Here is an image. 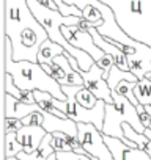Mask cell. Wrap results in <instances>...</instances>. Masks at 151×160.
<instances>
[{"instance_id":"9c48e42d","label":"cell","mask_w":151,"mask_h":160,"mask_svg":"<svg viewBox=\"0 0 151 160\" xmlns=\"http://www.w3.org/2000/svg\"><path fill=\"white\" fill-rule=\"evenodd\" d=\"M47 130L43 126H24L16 132L19 143L24 146V152H33L46 137Z\"/></svg>"},{"instance_id":"4fadbf2b","label":"cell","mask_w":151,"mask_h":160,"mask_svg":"<svg viewBox=\"0 0 151 160\" xmlns=\"http://www.w3.org/2000/svg\"><path fill=\"white\" fill-rule=\"evenodd\" d=\"M134 94L142 105H151V78L149 77L138 78V82L135 83V88H134Z\"/></svg>"},{"instance_id":"d4e9b609","label":"cell","mask_w":151,"mask_h":160,"mask_svg":"<svg viewBox=\"0 0 151 160\" xmlns=\"http://www.w3.org/2000/svg\"><path fill=\"white\" fill-rule=\"evenodd\" d=\"M91 27H95V25H93V24H91L90 21L84 19V18H82V21H81V22L77 24V28H79V30H84V32H88V30H90Z\"/></svg>"},{"instance_id":"e0dca14e","label":"cell","mask_w":151,"mask_h":160,"mask_svg":"<svg viewBox=\"0 0 151 160\" xmlns=\"http://www.w3.org/2000/svg\"><path fill=\"white\" fill-rule=\"evenodd\" d=\"M82 14H84V19L90 21L95 27H99V25L104 22L101 11H99L96 7H93V5H84V7H82Z\"/></svg>"},{"instance_id":"8992f818","label":"cell","mask_w":151,"mask_h":160,"mask_svg":"<svg viewBox=\"0 0 151 160\" xmlns=\"http://www.w3.org/2000/svg\"><path fill=\"white\" fill-rule=\"evenodd\" d=\"M82 77H84V87L88 88L98 99H102L106 101L107 104H112L113 102V98H112V88L109 87L107 83V78H104V72L102 69L96 64V61L93 63V66L88 69V71H84L81 72Z\"/></svg>"},{"instance_id":"52a82bcc","label":"cell","mask_w":151,"mask_h":160,"mask_svg":"<svg viewBox=\"0 0 151 160\" xmlns=\"http://www.w3.org/2000/svg\"><path fill=\"white\" fill-rule=\"evenodd\" d=\"M104 140L113 155V160H151V155H148L143 149L131 148L121 138L104 135Z\"/></svg>"},{"instance_id":"3957f363","label":"cell","mask_w":151,"mask_h":160,"mask_svg":"<svg viewBox=\"0 0 151 160\" xmlns=\"http://www.w3.org/2000/svg\"><path fill=\"white\" fill-rule=\"evenodd\" d=\"M112 98H113V102L106 104V118H104L102 133L124 140L126 138L124 132H123V124L124 122L131 124L137 132L143 133L146 127L140 121L137 105H134L128 98L118 94L115 90H112Z\"/></svg>"},{"instance_id":"484cf974","label":"cell","mask_w":151,"mask_h":160,"mask_svg":"<svg viewBox=\"0 0 151 160\" xmlns=\"http://www.w3.org/2000/svg\"><path fill=\"white\" fill-rule=\"evenodd\" d=\"M38 2H39L41 5H44V7L50 8V10H57V11H60L58 5L55 3V0H38Z\"/></svg>"},{"instance_id":"7402d4cb","label":"cell","mask_w":151,"mask_h":160,"mask_svg":"<svg viewBox=\"0 0 151 160\" xmlns=\"http://www.w3.org/2000/svg\"><path fill=\"white\" fill-rule=\"evenodd\" d=\"M18 105V98L10 93H5V118H13Z\"/></svg>"},{"instance_id":"44dd1931","label":"cell","mask_w":151,"mask_h":160,"mask_svg":"<svg viewBox=\"0 0 151 160\" xmlns=\"http://www.w3.org/2000/svg\"><path fill=\"white\" fill-rule=\"evenodd\" d=\"M96 64L102 69L104 78H107V77H109V72H110V69H112V66L115 64V61H113V57H112L110 53H106L104 57H101V58L96 61Z\"/></svg>"},{"instance_id":"4316f807","label":"cell","mask_w":151,"mask_h":160,"mask_svg":"<svg viewBox=\"0 0 151 160\" xmlns=\"http://www.w3.org/2000/svg\"><path fill=\"white\" fill-rule=\"evenodd\" d=\"M143 133H145V135L151 140V129H145V132H143Z\"/></svg>"},{"instance_id":"603a6c76","label":"cell","mask_w":151,"mask_h":160,"mask_svg":"<svg viewBox=\"0 0 151 160\" xmlns=\"http://www.w3.org/2000/svg\"><path fill=\"white\" fill-rule=\"evenodd\" d=\"M24 127V121L21 118H5V133L18 132Z\"/></svg>"},{"instance_id":"7a4b0ae2","label":"cell","mask_w":151,"mask_h":160,"mask_svg":"<svg viewBox=\"0 0 151 160\" xmlns=\"http://www.w3.org/2000/svg\"><path fill=\"white\" fill-rule=\"evenodd\" d=\"M109 5L118 25L135 41L151 46V0H101Z\"/></svg>"},{"instance_id":"6da1fadb","label":"cell","mask_w":151,"mask_h":160,"mask_svg":"<svg viewBox=\"0 0 151 160\" xmlns=\"http://www.w3.org/2000/svg\"><path fill=\"white\" fill-rule=\"evenodd\" d=\"M5 72L11 74L14 83L22 90H30V91L41 90L50 93L52 96L61 101L68 99L61 83L46 72L41 63L29 61V60H22V61L14 60L13 42L7 35H5Z\"/></svg>"},{"instance_id":"30bf717a","label":"cell","mask_w":151,"mask_h":160,"mask_svg":"<svg viewBox=\"0 0 151 160\" xmlns=\"http://www.w3.org/2000/svg\"><path fill=\"white\" fill-rule=\"evenodd\" d=\"M52 133L50 132H47L46 133V137L43 138V141H41V144L33 151V152H19L18 154V158H21V160H49V157L55 152V149H54V146H52Z\"/></svg>"},{"instance_id":"83f0119b","label":"cell","mask_w":151,"mask_h":160,"mask_svg":"<svg viewBox=\"0 0 151 160\" xmlns=\"http://www.w3.org/2000/svg\"><path fill=\"white\" fill-rule=\"evenodd\" d=\"M58 2H60V0H55V3H58Z\"/></svg>"},{"instance_id":"ba28073f","label":"cell","mask_w":151,"mask_h":160,"mask_svg":"<svg viewBox=\"0 0 151 160\" xmlns=\"http://www.w3.org/2000/svg\"><path fill=\"white\" fill-rule=\"evenodd\" d=\"M43 113V127L47 130V132H65L68 135H72V137H79V129H77V122L71 118H60L57 115H52L46 110L41 108Z\"/></svg>"},{"instance_id":"ffe728a7","label":"cell","mask_w":151,"mask_h":160,"mask_svg":"<svg viewBox=\"0 0 151 160\" xmlns=\"http://www.w3.org/2000/svg\"><path fill=\"white\" fill-rule=\"evenodd\" d=\"M55 154L58 160H91L88 154H79L76 151H58Z\"/></svg>"},{"instance_id":"5bb4252c","label":"cell","mask_w":151,"mask_h":160,"mask_svg":"<svg viewBox=\"0 0 151 160\" xmlns=\"http://www.w3.org/2000/svg\"><path fill=\"white\" fill-rule=\"evenodd\" d=\"M22 151H24V146L19 143L16 132L5 133V158L18 157V154Z\"/></svg>"},{"instance_id":"7c38bea8","label":"cell","mask_w":151,"mask_h":160,"mask_svg":"<svg viewBox=\"0 0 151 160\" xmlns=\"http://www.w3.org/2000/svg\"><path fill=\"white\" fill-rule=\"evenodd\" d=\"M121 80H129V82H138V77L132 72V71H124L121 68H118L117 64L112 66L110 72H109V77H107V83L112 90L117 88V85L121 82Z\"/></svg>"},{"instance_id":"2e32d148","label":"cell","mask_w":151,"mask_h":160,"mask_svg":"<svg viewBox=\"0 0 151 160\" xmlns=\"http://www.w3.org/2000/svg\"><path fill=\"white\" fill-rule=\"evenodd\" d=\"M135 83L137 82H129V80H121V82L117 85V88H115V91L118 93V94H121V96H124V98H128L134 105H138L140 102H138V99L135 98V94H134V88H135Z\"/></svg>"},{"instance_id":"9a60e30c","label":"cell","mask_w":151,"mask_h":160,"mask_svg":"<svg viewBox=\"0 0 151 160\" xmlns=\"http://www.w3.org/2000/svg\"><path fill=\"white\" fill-rule=\"evenodd\" d=\"M76 99H77V102L82 105V107H87V108H93L96 104H98V98L85 87H81L77 91H76Z\"/></svg>"},{"instance_id":"d6986e66","label":"cell","mask_w":151,"mask_h":160,"mask_svg":"<svg viewBox=\"0 0 151 160\" xmlns=\"http://www.w3.org/2000/svg\"><path fill=\"white\" fill-rule=\"evenodd\" d=\"M43 68L46 69V72L47 74H50V77H54L57 82H60L61 85L65 83V80H66V74L63 72V69L57 64V63H46V64H43Z\"/></svg>"},{"instance_id":"cb8c5ba5","label":"cell","mask_w":151,"mask_h":160,"mask_svg":"<svg viewBox=\"0 0 151 160\" xmlns=\"http://www.w3.org/2000/svg\"><path fill=\"white\" fill-rule=\"evenodd\" d=\"M24 121V126H43V113L39 112H32L30 115H27L25 118H22Z\"/></svg>"},{"instance_id":"5b68a950","label":"cell","mask_w":151,"mask_h":160,"mask_svg":"<svg viewBox=\"0 0 151 160\" xmlns=\"http://www.w3.org/2000/svg\"><path fill=\"white\" fill-rule=\"evenodd\" d=\"M61 32L65 35V38L77 49H82L85 50L87 53H90L93 57L95 61H98L101 57L106 55V52L95 42L93 39V35L88 32H84V30H79L77 25H61Z\"/></svg>"},{"instance_id":"ac0fdd59","label":"cell","mask_w":151,"mask_h":160,"mask_svg":"<svg viewBox=\"0 0 151 160\" xmlns=\"http://www.w3.org/2000/svg\"><path fill=\"white\" fill-rule=\"evenodd\" d=\"M68 133L65 132H52V146L55 149V152L58 151H72L71 144L68 143V138H66Z\"/></svg>"},{"instance_id":"8fae6325","label":"cell","mask_w":151,"mask_h":160,"mask_svg":"<svg viewBox=\"0 0 151 160\" xmlns=\"http://www.w3.org/2000/svg\"><path fill=\"white\" fill-rule=\"evenodd\" d=\"M65 52H66V49H65L61 44L52 41L50 38H47V39L41 44V47H39L38 63H41V64L52 63V61L55 60V57H58V55H61V53H65Z\"/></svg>"},{"instance_id":"277c9868","label":"cell","mask_w":151,"mask_h":160,"mask_svg":"<svg viewBox=\"0 0 151 160\" xmlns=\"http://www.w3.org/2000/svg\"><path fill=\"white\" fill-rule=\"evenodd\" d=\"M79 140L91 160H113V155L104 140V133L91 122H77Z\"/></svg>"}]
</instances>
